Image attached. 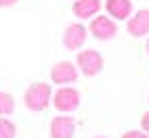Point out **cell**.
Listing matches in <instances>:
<instances>
[{
  "label": "cell",
  "mask_w": 149,
  "mask_h": 138,
  "mask_svg": "<svg viewBox=\"0 0 149 138\" xmlns=\"http://www.w3.org/2000/svg\"><path fill=\"white\" fill-rule=\"evenodd\" d=\"M15 134H17L15 124L6 117H0V138H15Z\"/></svg>",
  "instance_id": "12"
},
{
  "label": "cell",
  "mask_w": 149,
  "mask_h": 138,
  "mask_svg": "<svg viewBox=\"0 0 149 138\" xmlns=\"http://www.w3.org/2000/svg\"><path fill=\"white\" fill-rule=\"evenodd\" d=\"M76 65H78V71L86 77H95L103 71L105 67V59L103 55L95 50V48H86V50H80L76 57Z\"/></svg>",
  "instance_id": "2"
},
{
  "label": "cell",
  "mask_w": 149,
  "mask_h": 138,
  "mask_svg": "<svg viewBox=\"0 0 149 138\" xmlns=\"http://www.w3.org/2000/svg\"><path fill=\"white\" fill-rule=\"evenodd\" d=\"M51 98H53V86L51 84H46V82H34L25 90L23 103H25V107L29 111L40 113V111H44L46 107L51 105Z\"/></svg>",
  "instance_id": "1"
},
{
  "label": "cell",
  "mask_w": 149,
  "mask_h": 138,
  "mask_svg": "<svg viewBox=\"0 0 149 138\" xmlns=\"http://www.w3.org/2000/svg\"><path fill=\"white\" fill-rule=\"evenodd\" d=\"M126 29L128 34L134 36V38H143L149 34V8H141V11H136L134 15H130L126 19Z\"/></svg>",
  "instance_id": "8"
},
{
  "label": "cell",
  "mask_w": 149,
  "mask_h": 138,
  "mask_svg": "<svg viewBox=\"0 0 149 138\" xmlns=\"http://www.w3.org/2000/svg\"><path fill=\"white\" fill-rule=\"evenodd\" d=\"M13 111H15V98L8 92L0 90V115H11Z\"/></svg>",
  "instance_id": "11"
},
{
  "label": "cell",
  "mask_w": 149,
  "mask_h": 138,
  "mask_svg": "<svg viewBox=\"0 0 149 138\" xmlns=\"http://www.w3.org/2000/svg\"><path fill=\"white\" fill-rule=\"evenodd\" d=\"M88 32L93 34L95 40H101V42H107V40H113L118 36V25L111 17L107 15H97L91 19V25L86 27Z\"/></svg>",
  "instance_id": "4"
},
{
  "label": "cell",
  "mask_w": 149,
  "mask_h": 138,
  "mask_svg": "<svg viewBox=\"0 0 149 138\" xmlns=\"http://www.w3.org/2000/svg\"><path fill=\"white\" fill-rule=\"evenodd\" d=\"M78 67L72 63V61H59L53 69H51V80L53 84H61V86H67V84H74L78 80Z\"/></svg>",
  "instance_id": "6"
},
{
  "label": "cell",
  "mask_w": 149,
  "mask_h": 138,
  "mask_svg": "<svg viewBox=\"0 0 149 138\" xmlns=\"http://www.w3.org/2000/svg\"><path fill=\"white\" fill-rule=\"evenodd\" d=\"M80 101H82L80 92H78L76 88H72V86H61L59 90L53 92V98H51L53 107L59 113H72V111H76L78 107H80Z\"/></svg>",
  "instance_id": "3"
},
{
  "label": "cell",
  "mask_w": 149,
  "mask_h": 138,
  "mask_svg": "<svg viewBox=\"0 0 149 138\" xmlns=\"http://www.w3.org/2000/svg\"><path fill=\"white\" fill-rule=\"evenodd\" d=\"M141 128H143V132L149 134V111H145L143 117H141Z\"/></svg>",
  "instance_id": "14"
},
{
  "label": "cell",
  "mask_w": 149,
  "mask_h": 138,
  "mask_svg": "<svg viewBox=\"0 0 149 138\" xmlns=\"http://www.w3.org/2000/svg\"><path fill=\"white\" fill-rule=\"evenodd\" d=\"M122 138H149V134L143 130H130V132L122 134Z\"/></svg>",
  "instance_id": "13"
},
{
  "label": "cell",
  "mask_w": 149,
  "mask_h": 138,
  "mask_svg": "<svg viewBox=\"0 0 149 138\" xmlns=\"http://www.w3.org/2000/svg\"><path fill=\"white\" fill-rule=\"evenodd\" d=\"M95 138H107V136H95Z\"/></svg>",
  "instance_id": "17"
},
{
  "label": "cell",
  "mask_w": 149,
  "mask_h": 138,
  "mask_svg": "<svg viewBox=\"0 0 149 138\" xmlns=\"http://www.w3.org/2000/svg\"><path fill=\"white\" fill-rule=\"evenodd\" d=\"M147 55H149V40H147Z\"/></svg>",
  "instance_id": "16"
},
{
  "label": "cell",
  "mask_w": 149,
  "mask_h": 138,
  "mask_svg": "<svg viewBox=\"0 0 149 138\" xmlns=\"http://www.w3.org/2000/svg\"><path fill=\"white\" fill-rule=\"evenodd\" d=\"M19 2V0H0V8H11Z\"/></svg>",
  "instance_id": "15"
},
{
  "label": "cell",
  "mask_w": 149,
  "mask_h": 138,
  "mask_svg": "<svg viewBox=\"0 0 149 138\" xmlns=\"http://www.w3.org/2000/svg\"><path fill=\"white\" fill-rule=\"evenodd\" d=\"M101 6H103L101 0H74L72 13L82 21V19H93L95 15H99Z\"/></svg>",
  "instance_id": "9"
},
{
  "label": "cell",
  "mask_w": 149,
  "mask_h": 138,
  "mask_svg": "<svg viewBox=\"0 0 149 138\" xmlns=\"http://www.w3.org/2000/svg\"><path fill=\"white\" fill-rule=\"evenodd\" d=\"M88 38V29L82 23H69L63 32V46L67 50H80Z\"/></svg>",
  "instance_id": "5"
},
{
  "label": "cell",
  "mask_w": 149,
  "mask_h": 138,
  "mask_svg": "<svg viewBox=\"0 0 149 138\" xmlns=\"http://www.w3.org/2000/svg\"><path fill=\"white\" fill-rule=\"evenodd\" d=\"M76 134V119L72 115H57L51 121V138H74Z\"/></svg>",
  "instance_id": "7"
},
{
  "label": "cell",
  "mask_w": 149,
  "mask_h": 138,
  "mask_svg": "<svg viewBox=\"0 0 149 138\" xmlns=\"http://www.w3.org/2000/svg\"><path fill=\"white\" fill-rule=\"evenodd\" d=\"M105 11L107 17H113L116 21H126L132 15V0H107Z\"/></svg>",
  "instance_id": "10"
}]
</instances>
